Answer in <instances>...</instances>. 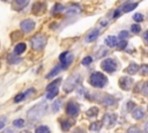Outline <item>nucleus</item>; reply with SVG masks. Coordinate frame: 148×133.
<instances>
[{
    "mask_svg": "<svg viewBox=\"0 0 148 133\" xmlns=\"http://www.w3.org/2000/svg\"><path fill=\"white\" fill-rule=\"evenodd\" d=\"M31 47L34 50H42L46 44V37L44 35H36L31 38Z\"/></svg>",
    "mask_w": 148,
    "mask_h": 133,
    "instance_id": "obj_4",
    "label": "nucleus"
},
{
    "mask_svg": "<svg viewBox=\"0 0 148 133\" xmlns=\"http://www.w3.org/2000/svg\"><path fill=\"white\" fill-rule=\"evenodd\" d=\"M127 133H141V132H140V130H139L138 126H132V127L128 128Z\"/></svg>",
    "mask_w": 148,
    "mask_h": 133,
    "instance_id": "obj_34",
    "label": "nucleus"
},
{
    "mask_svg": "<svg viewBox=\"0 0 148 133\" xmlns=\"http://www.w3.org/2000/svg\"><path fill=\"white\" fill-rule=\"evenodd\" d=\"M74 57L73 54H68V52H62L59 56V60H60V65L62 66V68H66L72 61H73Z\"/></svg>",
    "mask_w": 148,
    "mask_h": 133,
    "instance_id": "obj_6",
    "label": "nucleus"
},
{
    "mask_svg": "<svg viewBox=\"0 0 148 133\" xmlns=\"http://www.w3.org/2000/svg\"><path fill=\"white\" fill-rule=\"evenodd\" d=\"M141 91H142V94H143V95L148 96V81H147L146 83H143V86H142V89H141Z\"/></svg>",
    "mask_w": 148,
    "mask_h": 133,
    "instance_id": "obj_35",
    "label": "nucleus"
},
{
    "mask_svg": "<svg viewBox=\"0 0 148 133\" xmlns=\"http://www.w3.org/2000/svg\"><path fill=\"white\" fill-rule=\"evenodd\" d=\"M101 125H102V123L101 121H95V123H92V124H90V130L91 131H98L99 128H101Z\"/></svg>",
    "mask_w": 148,
    "mask_h": 133,
    "instance_id": "obj_27",
    "label": "nucleus"
},
{
    "mask_svg": "<svg viewBox=\"0 0 148 133\" xmlns=\"http://www.w3.org/2000/svg\"><path fill=\"white\" fill-rule=\"evenodd\" d=\"M60 79H58V80H54L53 82H51L49 86H47V88H46V90H50V89H54V88H58V86L60 84Z\"/></svg>",
    "mask_w": 148,
    "mask_h": 133,
    "instance_id": "obj_23",
    "label": "nucleus"
},
{
    "mask_svg": "<svg viewBox=\"0 0 148 133\" xmlns=\"http://www.w3.org/2000/svg\"><path fill=\"white\" fill-rule=\"evenodd\" d=\"M119 14H120V10H116V12L113 13V17H118Z\"/></svg>",
    "mask_w": 148,
    "mask_h": 133,
    "instance_id": "obj_44",
    "label": "nucleus"
},
{
    "mask_svg": "<svg viewBox=\"0 0 148 133\" xmlns=\"http://www.w3.org/2000/svg\"><path fill=\"white\" fill-rule=\"evenodd\" d=\"M81 8L79 6H69L67 9H66V14L67 15H74V14H77L80 13Z\"/></svg>",
    "mask_w": 148,
    "mask_h": 133,
    "instance_id": "obj_15",
    "label": "nucleus"
},
{
    "mask_svg": "<svg viewBox=\"0 0 148 133\" xmlns=\"http://www.w3.org/2000/svg\"><path fill=\"white\" fill-rule=\"evenodd\" d=\"M28 2L29 0H15V5L17 8H23L24 6H27Z\"/></svg>",
    "mask_w": 148,
    "mask_h": 133,
    "instance_id": "obj_26",
    "label": "nucleus"
},
{
    "mask_svg": "<svg viewBox=\"0 0 148 133\" xmlns=\"http://www.w3.org/2000/svg\"><path fill=\"white\" fill-rule=\"evenodd\" d=\"M60 105H61V101H60V99H57V101L53 103V105H52L53 112H57V111L60 109Z\"/></svg>",
    "mask_w": 148,
    "mask_h": 133,
    "instance_id": "obj_28",
    "label": "nucleus"
},
{
    "mask_svg": "<svg viewBox=\"0 0 148 133\" xmlns=\"http://www.w3.org/2000/svg\"><path fill=\"white\" fill-rule=\"evenodd\" d=\"M66 112L69 116H76L79 113V105L75 102H69L66 106Z\"/></svg>",
    "mask_w": 148,
    "mask_h": 133,
    "instance_id": "obj_9",
    "label": "nucleus"
},
{
    "mask_svg": "<svg viewBox=\"0 0 148 133\" xmlns=\"http://www.w3.org/2000/svg\"><path fill=\"white\" fill-rule=\"evenodd\" d=\"M97 113H98L97 108H90V109L87 111V116H88V117H95V116H97Z\"/></svg>",
    "mask_w": 148,
    "mask_h": 133,
    "instance_id": "obj_24",
    "label": "nucleus"
},
{
    "mask_svg": "<svg viewBox=\"0 0 148 133\" xmlns=\"http://www.w3.org/2000/svg\"><path fill=\"white\" fill-rule=\"evenodd\" d=\"M21 133H31V132H29V131H22Z\"/></svg>",
    "mask_w": 148,
    "mask_h": 133,
    "instance_id": "obj_47",
    "label": "nucleus"
},
{
    "mask_svg": "<svg viewBox=\"0 0 148 133\" xmlns=\"http://www.w3.org/2000/svg\"><path fill=\"white\" fill-rule=\"evenodd\" d=\"M141 74L142 75H148V65H142L141 66Z\"/></svg>",
    "mask_w": 148,
    "mask_h": 133,
    "instance_id": "obj_38",
    "label": "nucleus"
},
{
    "mask_svg": "<svg viewBox=\"0 0 148 133\" xmlns=\"http://www.w3.org/2000/svg\"><path fill=\"white\" fill-rule=\"evenodd\" d=\"M60 69H62V66H61V65L56 66V67H54V68H53V69H52V71H51V72H50L47 75H46V77H47V79H50V77H52V76L57 75V74L59 73V71H60Z\"/></svg>",
    "mask_w": 148,
    "mask_h": 133,
    "instance_id": "obj_19",
    "label": "nucleus"
},
{
    "mask_svg": "<svg viewBox=\"0 0 148 133\" xmlns=\"http://www.w3.org/2000/svg\"><path fill=\"white\" fill-rule=\"evenodd\" d=\"M98 35H99V30H97V29L92 30V31L89 32L88 36L86 37V42H92V40H95V39L98 37Z\"/></svg>",
    "mask_w": 148,
    "mask_h": 133,
    "instance_id": "obj_13",
    "label": "nucleus"
},
{
    "mask_svg": "<svg viewBox=\"0 0 148 133\" xmlns=\"http://www.w3.org/2000/svg\"><path fill=\"white\" fill-rule=\"evenodd\" d=\"M117 120V116L113 114V113H106L103 118V124L106 126V127H111L113 126V124L116 123Z\"/></svg>",
    "mask_w": 148,
    "mask_h": 133,
    "instance_id": "obj_7",
    "label": "nucleus"
},
{
    "mask_svg": "<svg viewBox=\"0 0 148 133\" xmlns=\"http://www.w3.org/2000/svg\"><path fill=\"white\" fill-rule=\"evenodd\" d=\"M114 98L112 97V96H110V95H104L103 96V99H102V103L104 104V105H113L114 104Z\"/></svg>",
    "mask_w": 148,
    "mask_h": 133,
    "instance_id": "obj_14",
    "label": "nucleus"
},
{
    "mask_svg": "<svg viewBox=\"0 0 148 133\" xmlns=\"http://www.w3.org/2000/svg\"><path fill=\"white\" fill-rule=\"evenodd\" d=\"M61 10H64V6L60 5V3H57L56 7L53 8V12H54V13H58V12H61Z\"/></svg>",
    "mask_w": 148,
    "mask_h": 133,
    "instance_id": "obj_37",
    "label": "nucleus"
},
{
    "mask_svg": "<svg viewBox=\"0 0 148 133\" xmlns=\"http://www.w3.org/2000/svg\"><path fill=\"white\" fill-rule=\"evenodd\" d=\"M101 67H102V69H104L108 73H113L117 69V62H116V60H113L111 58H108V59L102 61Z\"/></svg>",
    "mask_w": 148,
    "mask_h": 133,
    "instance_id": "obj_5",
    "label": "nucleus"
},
{
    "mask_svg": "<svg viewBox=\"0 0 148 133\" xmlns=\"http://www.w3.org/2000/svg\"><path fill=\"white\" fill-rule=\"evenodd\" d=\"M5 133H14V131H13V130H7Z\"/></svg>",
    "mask_w": 148,
    "mask_h": 133,
    "instance_id": "obj_46",
    "label": "nucleus"
},
{
    "mask_svg": "<svg viewBox=\"0 0 148 133\" xmlns=\"http://www.w3.org/2000/svg\"><path fill=\"white\" fill-rule=\"evenodd\" d=\"M89 82L92 87H96V88H102L108 82V79L106 76L101 73V72H95L90 75V79H89Z\"/></svg>",
    "mask_w": 148,
    "mask_h": 133,
    "instance_id": "obj_2",
    "label": "nucleus"
},
{
    "mask_svg": "<svg viewBox=\"0 0 148 133\" xmlns=\"http://www.w3.org/2000/svg\"><path fill=\"white\" fill-rule=\"evenodd\" d=\"M143 39H145V42L148 44V30H146V31L143 32Z\"/></svg>",
    "mask_w": 148,
    "mask_h": 133,
    "instance_id": "obj_39",
    "label": "nucleus"
},
{
    "mask_svg": "<svg viewBox=\"0 0 148 133\" xmlns=\"http://www.w3.org/2000/svg\"><path fill=\"white\" fill-rule=\"evenodd\" d=\"M57 95H58V88H54V89H50V90H47V94H46V98H47V99H52V98H54Z\"/></svg>",
    "mask_w": 148,
    "mask_h": 133,
    "instance_id": "obj_20",
    "label": "nucleus"
},
{
    "mask_svg": "<svg viewBox=\"0 0 148 133\" xmlns=\"http://www.w3.org/2000/svg\"><path fill=\"white\" fill-rule=\"evenodd\" d=\"M136 6H138V3H136V2H135V3H126V5H124V6H123V12L128 13V12L133 10L134 8H136Z\"/></svg>",
    "mask_w": 148,
    "mask_h": 133,
    "instance_id": "obj_18",
    "label": "nucleus"
},
{
    "mask_svg": "<svg viewBox=\"0 0 148 133\" xmlns=\"http://www.w3.org/2000/svg\"><path fill=\"white\" fill-rule=\"evenodd\" d=\"M126 45H127V43H126L125 40H123V42L120 43V45H118V47H119V49H124Z\"/></svg>",
    "mask_w": 148,
    "mask_h": 133,
    "instance_id": "obj_42",
    "label": "nucleus"
},
{
    "mask_svg": "<svg viewBox=\"0 0 148 133\" xmlns=\"http://www.w3.org/2000/svg\"><path fill=\"white\" fill-rule=\"evenodd\" d=\"M6 1H7V0H6Z\"/></svg>",
    "mask_w": 148,
    "mask_h": 133,
    "instance_id": "obj_48",
    "label": "nucleus"
},
{
    "mask_svg": "<svg viewBox=\"0 0 148 133\" xmlns=\"http://www.w3.org/2000/svg\"><path fill=\"white\" fill-rule=\"evenodd\" d=\"M46 110H47V104L45 102H40V103L34 105L28 111L27 116H28V118L30 120H38L46 113Z\"/></svg>",
    "mask_w": 148,
    "mask_h": 133,
    "instance_id": "obj_1",
    "label": "nucleus"
},
{
    "mask_svg": "<svg viewBox=\"0 0 148 133\" xmlns=\"http://www.w3.org/2000/svg\"><path fill=\"white\" fill-rule=\"evenodd\" d=\"M127 108H128L127 110H132V109H134V104H133L132 102H128V103H127Z\"/></svg>",
    "mask_w": 148,
    "mask_h": 133,
    "instance_id": "obj_43",
    "label": "nucleus"
},
{
    "mask_svg": "<svg viewBox=\"0 0 148 133\" xmlns=\"http://www.w3.org/2000/svg\"><path fill=\"white\" fill-rule=\"evenodd\" d=\"M127 37H128V31H126V30L124 31V30H123V31H120V32H119V38H120L121 40L126 39Z\"/></svg>",
    "mask_w": 148,
    "mask_h": 133,
    "instance_id": "obj_32",
    "label": "nucleus"
},
{
    "mask_svg": "<svg viewBox=\"0 0 148 133\" xmlns=\"http://www.w3.org/2000/svg\"><path fill=\"white\" fill-rule=\"evenodd\" d=\"M131 30H132L134 34H138V32H140L141 28H140V25H139V24H133V25H132V28H131Z\"/></svg>",
    "mask_w": 148,
    "mask_h": 133,
    "instance_id": "obj_36",
    "label": "nucleus"
},
{
    "mask_svg": "<svg viewBox=\"0 0 148 133\" xmlns=\"http://www.w3.org/2000/svg\"><path fill=\"white\" fill-rule=\"evenodd\" d=\"M13 125H14L15 127H22V126L24 125V120H23V119H15V120L13 121Z\"/></svg>",
    "mask_w": 148,
    "mask_h": 133,
    "instance_id": "obj_29",
    "label": "nucleus"
},
{
    "mask_svg": "<svg viewBox=\"0 0 148 133\" xmlns=\"http://www.w3.org/2000/svg\"><path fill=\"white\" fill-rule=\"evenodd\" d=\"M99 24H101V27H105V25L108 24V20H106V19H104V20H102V21L99 22Z\"/></svg>",
    "mask_w": 148,
    "mask_h": 133,
    "instance_id": "obj_41",
    "label": "nucleus"
},
{
    "mask_svg": "<svg viewBox=\"0 0 148 133\" xmlns=\"http://www.w3.org/2000/svg\"><path fill=\"white\" fill-rule=\"evenodd\" d=\"M24 50H25V44H24V43H18V44L14 47V54L18 56V54L23 53Z\"/></svg>",
    "mask_w": 148,
    "mask_h": 133,
    "instance_id": "obj_17",
    "label": "nucleus"
},
{
    "mask_svg": "<svg viewBox=\"0 0 148 133\" xmlns=\"http://www.w3.org/2000/svg\"><path fill=\"white\" fill-rule=\"evenodd\" d=\"M132 84H133V81L131 77H120L119 80V86L124 90H128L132 87Z\"/></svg>",
    "mask_w": 148,
    "mask_h": 133,
    "instance_id": "obj_10",
    "label": "nucleus"
},
{
    "mask_svg": "<svg viewBox=\"0 0 148 133\" xmlns=\"http://www.w3.org/2000/svg\"><path fill=\"white\" fill-rule=\"evenodd\" d=\"M5 123H6V119H5V118H1V119H0V130H1L2 127H5Z\"/></svg>",
    "mask_w": 148,
    "mask_h": 133,
    "instance_id": "obj_40",
    "label": "nucleus"
},
{
    "mask_svg": "<svg viewBox=\"0 0 148 133\" xmlns=\"http://www.w3.org/2000/svg\"><path fill=\"white\" fill-rule=\"evenodd\" d=\"M108 53V50L106 49H104V47H101V50H99V52H98V54L96 53V57L97 58H101V57H103V56H105Z\"/></svg>",
    "mask_w": 148,
    "mask_h": 133,
    "instance_id": "obj_33",
    "label": "nucleus"
},
{
    "mask_svg": "<svg viewBox=\"0 0 148 133\" xmlns=\"http://www.w3.org/2000/svg\"><path fill=\"white\" fill-rule=\"evenodd\" d=\"M105 44L110 47H113V46H117L118 45V39L116 38V36H109L105 38Z\"/></svg>",
    "mask_w": 148,
    "mask_h": 133,
    "instance_id": "obj_12",
    "label": "nucleus"
},
{
    "mask_svg": "<svg viewBox=\"0 0 148 133\" xmlns=\"http://www.w3.org/2000/svg\"><path fill=\"white\" fill-rule=\"evenodd\" d=\"M80 79H81V76H80L79 74H74V75L69 76V77L67 79V81L65 82V84H64V90L67 91V93H68V91H72V90L79 84Z\"/></svg>",
    "mask_w": 148,
    "mask_h": 133,
    "instance_id": "obj_3",
    "label": "nucleus"
},
{
    "mask_svg": "<svg viewBox=\"0 0 148 133\" xmlns=\"http://www.w3.org/2000/svg\"><path fill=\"white\" fill-rule=\"evenodd\" d=\"M35 28V22L30 19L28 20H24L21 22V29L24 31V32H30L32 29Z\"/></svg>",
    "mask_w": 148,
    "mask_h": 133,
    "instance_id": "obj_8",
    "label": "nucleus"
},
{
    "mask_svg": "<svg viewBox=\"0 0 148 133\" xmlns=\"http://www.w3.org/2000/svg\"><path fill=\"white\" fill-rule=\"evenodd\" d=\"M91 61H92V58H91L90 56H88V57L83 58V60H82V65H84V66L90 65V64H91Z\"/></svg>",
    "mask_w": 148,
    "mask_h": 133,
    "instance_id": "obj_31",
    "label": "nucleus"
},
{
    "mask_svg": "<svg viewBox=\"0 0 148 133\" xmlns=\"http://www.w3.org/2000/svg\"><path fill=\"white\" fill-rule=\"evenodd\" d=\"M132 116H133L134 119L140 120V119H142V118L146 116V113L143 112V110H142L141 108H136V109H134V110L132 111Z\"/></svg>",
    "mask_w": 148,
    "mask_h": 133,
    "instance_id": "obj_11",
    "label": "nucleus"
},
{
    "mask_svg": "<svg viewBox=\"0 0 148 133\" xmlns=\"http://www.w3.org/2000/svg\"><path fill=\"white\" fill-rule=\"evenodd\" d=\"M35 133H50V130L47 126H39L36 128Z\"/></svg>",
    "mask_w": 148,
    "mask_h": 133,
    "instance_id": "obj_25",
    "label": "nucleus"
},
{
    "mask_svg": "<svg viewBox=\"0 0 148 133\" xmlns=\"http://www.w3.org/2000/svg\"><path fill=\"white\" fill-rule=\"evenodd\" d=\"M74 124V120H61V127L64 131H68V128Z\"/></svg>",
    "mask_w": 148,
    "mask_h": 133,
    "instance_id": "obj_21",
    "label": "nucleus"
},
{
    "mask_svg": "<svg viewBox=\"0 0 148 133\" xmlns=\"http://www.w3.org/2000/svg\"><path fill=\"white\" fill-rule=\"evenodd\" d=\"M27 95H28L27 91H25V93H20V94H17V95L15 96V98H14V102H15V103H20L21 101L24 99V97H25Z\"/></svg>",
    "mask_w": 148,
    "mask_h": 133,
    "instance_id": "obj_22",
    "label": "nucleus"
},
{
    "mask_svg": "<svg viewBox=\"0 0 148 133\" xmlns=\"http://www.w3.org/2000/svg\"><path fill=\"white\" fill-rule=\"evenodd\" d=\"M138 71H139V66H138L136 64H131V65L125 69V72H126L127 74H130V75L135 74Z\"/></svg>",
    "mask_w": 148,
    "mask_h": 133,
    "instance_id": "obj_16",
    "label": "nucleus"
},
{
    "mask_svg": "<svg viewBox=\"0 0 148 133\" xmlns=\"http://www.w3.org/2000/svg\"><path fill=\"white\" fill-rule=\"evenodd\" d=\"M145 131H146V132L148 133V123H147V124L145 125Z\"/></svg>",
    "mask_w": 148,
    "mask_h": 133,
    "instance_id": "obj_45",
    "label": "nucleus"
},
{
    "mask_svg": "<svg viewBox=\"0 0 148 133\" xmlns=\"http://www.w3.org/2000/svg\"><path fill=\"white\" fill-rule=\"evenodd\" d=\"M133 20L136 21V22H141V21H143V15L140 14V13H136V14L133 15Z\"/></svg>",
    "mask_w": 148,
    "mask_h": 133,
    "instance_id": "obj_30",
    "label": "nucleus"
}]
</instances>
